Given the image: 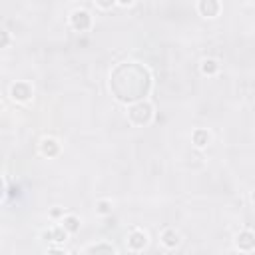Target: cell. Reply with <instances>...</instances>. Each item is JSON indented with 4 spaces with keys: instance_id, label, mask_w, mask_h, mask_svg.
I'll list each match as a JSON object with an SVG mask.
<instances>
[{
    "instance_id": "6da1fadb",
    "label": "cell",
    "mask_w": 255,
    "mask_h": 255,
    "mask_svg": "<svg viewBox=\"0 0 255 255\" xmlns=\"http://www.w3.org/2000/svg\"><path fill=\"white\" fill-rule=\"evenodd\" d=\"M110 90L118 102L128 106L145 100L151 90V74L137 62L118 64L110 74Z\"/></svg>"
},
{
    "instance_id": "7a4b0ae2",
    "label": "cell",
    "mask_w": 255,
    "mask_h": 255,
    "mask_svg": "<svg viewBox=\"0 0 255 255\" xmlns=\"http://www.w3.org/2000/svg\"><path fill=\"white\" fill-rule=\"evenodd\" d=\"M128 120L131 126H137V128L147 126L153 120V106L147 100H141V102L128 106Z\"/></svg>"
},
{
    "instance_id": "3957f363",
    "label": "cell",
    "mask_w": 255,
    "mask_h": 255,
    "mask_svg": "<svg viewBox=\"0 0 255 255\" xmlns=\"http://www.w3.org/2000/svg\"><path fill=\"white\" fill-rule=\"evenodd\" d=\"M10 98L14 102H20V104H26L32 100V86L28 82H14L10 86Z\"/></svg>"
},
{
    "instance_id": "277c9868",
    "label": "cell",
    "mask_w": 255,
    "mask_h": 255,
    "mask_svg": "<svg viewBox=\"0 0 255 255\" xmlns=\"http://www.w3.org/2000/svg\"><path fill=\"white\" fill-rule=\"evenodd\" d=\"M70 24H72V28H74L76 32H84V30H88V28L92 26V16H90L88 10L78 8V10H74L72 16H70Z\"/></svg>"
},
{
    "instance_id": "5b68a950",
    "label": "cell",
    "mask_w": 255,
    "mask_h": 255,
    "mask_svg": "<svg viewBox=\"0 0 255 255\" xmlns=\"http://www.w3.org/2000/svg\"><path fill=\"white\" fill-rule=\"evenodd\" d=\"M235 247H237L239 251H245V253L253 251V249H255V233L249 231V229L239 231V233L235 235Z\"/></svg>"
},
{
    "instance_id": "8992f818",
    "label": "cell",
    "mask_w": 255,
    "mask_h": 255,
    "mask_svg": "<svg viewBox=\"0 0 255 255\" xmlns=\"http://www.w3.org/2000/svg\"><path fill=\"white\" fill-rule=\"evenodd\" d=\"M221 10V4L217 0H199L197 2V12L203 18H215Z\"/></svg>"
},
{
    "instance_id": "52a82bcc",
    "label": "cell",
    "mask_w": 255,
    "mask_h": 255,
    "mask_svg": "<svg viewBox=\"0 0 255 255\" xmlns=\"http://www.w3.org/2000/svg\"><path fill=\"white\" fill-rule=\"evenodd\" d=\"M145 245H147V235H145V231L133 229V231L128 235V247H129L131 251H141V249H145Z\"/></svg>"
},
{
    "instance_id": "ba28073f",
    "label": "cell",
    "mask_w": 255,
    "mask_h": 255,
    "mask_svg": "<svg viewBox=\"0 0 255 255\" xmlns=\"http://www.w3.org/2000/svg\"><path fill=\"white\" fill-rule=\"evenodd\" d=\"M40 153L44 157H56L60 153V143L54 137H44L40 141Z\"/></svg>"
},
{
    "instance_id": "9c48e42d",
    "label": "cell",
    "mask_w": 255,
    "mask_h": 255,
    "mask_svg": "<svg viewBox=\"0 0 255 255\" xmlns=\"http://www.w3.org/2000/svg\"><path fill=\"white\" fill-rule=\"evenodd\" d=\"M159 241L163 243V247H167V249H175L177 245H179V233L175 231V229H171V227H167V229H163L161 231V235H159Z\"/></svg>"
},
{
    "instance_id": "30bf717a",
    "label": "cell",
    "mask_w": 255,
    "mask_h": 255,
    "mask_svg": "<svg viewBox=\"0 0 255 255\" xmlns=\"http://www.w3.org/2000/svg\"><path fill=\"white\" fill-rule=\"evenodd\" d=\"M66 237H68V231L62 225H58V227L48 229V231L42 233V239L44 241H54V243H62V241H66Z\"/></svg>"
},
{
    "instance_id": "8fae6325",
    "label": "cell",
    "mask_w": 255,
    "mask_h": 255,
    "mask_svg": "<svg viewBox=\"0 0 255 255\" xmlns=\"http://www.w3.org/2000/svg\"><path fill=\"white\" fill-rule=\"evenodd\" d=\"M88 255H118L116 253V249L110 245V243H94V245H90V249H88Z\"/></svg>"
},
{
    "instance_id": "7c38bea8",
    "label": "cell",
    "mask_w": 255,
    "mask_h": 255,
    "mask_svg": "<svg viewBox=\"0 0 255 255\" xmlns=\"http://www.w3.org/2000/svg\"><path fill=\"white\" fill-rule=\"evenodd\" d=\"M199 70H201L203 76H215L217 70H219V62L215 58H205V60H201Z\"/></svg>"
},
{
    "instance_id": "4fadbf2b",
    "label": "cell",
    "mask_w": 255,
    "mask_h": 255,
    "mask_svg": "<svg viewBox=\"0 0 255 255\" xmlns=\"http://www.w3.org/2000/svg\"><path fill=\"white\" fill-rule=\"evenodd\" d=\"M191 141L195 147H205L209 143V131L207 129H195L191 133Z\"/></svg>"
},
{
    "instance_id": "5bb4252c",
    "label": "cell",
    "mask_w": 255,
    "mask_h": 255,
    "mask_svg": "<svg viewBox=\"0 0 255 255\" xmlns=\"http://www.w3.org/2000/svg\"><path fill=\"white\" fill-rule=\"evenodd\" d=\"M62 227L68 233H76V231H80V219L76 215H64L62 217Z\"/></svg>"
},
{
    "instance_id": "9a60e30c",
    "label": "cell",
    "mask_w": 255,
    "mask_h": 255,
    "mask_svg": "<svg viewBox=\"0 0 255 255\" xmlns=\"http://www.w3.org/2000/svg\"><path fill=\"white\" fill-rule=\"evenodd\" d=\"M96 211H98L100 215L112 213V201H110V199H100V201L96 203Z\"/></svg>"
},
{
    "instance_id": "2e32d148",
    "label": "cell",
    "mask_w": 255,
    "mask_h": 255,
    "mask_svg": "<svg viewBox=\"0 0 255 255\" xmlns=\"http://www.w3.org/2000/svg\"><path fill=\"white\" fill-rule=\"evenodd\" d=\"M20 195V185H8V197H18Z\"/></svg>"
},
{
    "instance_id": "e0dca14e",
    "label": "cell",
    "mask_w": 255,
    "mask_h": 255,
    "mask_svg": "<svg viewBox=\"0 0 255 255\" xmlns=\"http://www.w3.org/2000/svg\"><path fill=\"white\" fill-rule=\"evenodd\" d=\"M0 34H2V42H0V46H2V48H6V46H8V40H10L8 30H4V28H2V30H0Z\"/></svg>"
},
{
    "instance_id": "ac0fdd59",
    "label": "cell",
    "mask_w": 255,
    "mask_h": 255,
    "mask_svg": "<svg viewBox=\"0 0 255 255\" xmlns=\"http://www.w3.org/2000/svg\"><path fill=\"white\" fill-rule=\"evenodd\" d=\"M114 4H116L114 0H110V2H96V6H98V8H104V10H108V8H114Z\"/></svg>"
},
{
    "instance_id": "d6986e66",
    "label": "cell",
    "mask_w": 255,
    "mask_h": 255,
    "mask_svg": "<svg viewBox=\"0 0 255 255\" xmlns=\"http://www.w3.org/2000/svg\"><path fill=\"white\" fill-rule=\"evenodd\" d=\"M46 255H68V253H66L64 249H56V247H54V249H48Z\"/></svg>"
},
{
    "instance_id": "ffe728a7",
    "label": "cell",
    "mask_w": 255,
    "mask_h": 255,
    "mask_svg": "<svg viewBox=\"0 0 255 255\" xmlns=\"http://www.w3.org/2000/svg\"><path fill=\"white\" fill-rule=\"evenodd\" d=\"M50 215H52V217H58V215H62V211H60V209H52Z\"/></svg>"
},
{
    "instance_id": "44dd1931",
    "label": "cell",
    "mask_w": 255,
    "mask_h": 255,
    "mask_svg": "<svg viewBox=\"0 0 255 255\" xmlns=\"http://www.w3.org/2000/svg\"><path fill=\"white\" fill-rule=\"evenodd\" d=\"M251 197H253V201H255V191H253V195H251Z\"/></svg>"
}]
</instances>
